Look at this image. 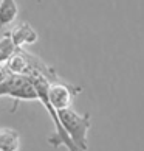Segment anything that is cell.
I'll return each instance as SVG.
<instances>
[{"label":"cell","mask_w":144,"mask_h":151,"mask_svg":"<svg viewBox=\"0 0 144 151\" xmlns=\"http://www.w3.org/2000/svg\"><path fill=\"white\" fill-rule=\"evenodd\" d=\"M19 16V6L16 0H0V30L14 24Z\"/></svg>","instance_id":"obj_5"},{"label":"cell","mask_w":144,"mask_h":151,"mask_svg":"<svg viewBox=\"0 0 144 151\" xmlns=\"http://www.w3.org/2000/svg\"><path fill=\"white\" fill-rule=\"evenodd\" d=\"M20 134L13 128H0V151H19Z\"/></svg>","instance_id":"obj_6"},{"label":"cell","mask_w":144,"mask_h":151,"mask_svg":"<svg viewBox=\"0 0 144 151\" xmlns=\"http://www.w3.org/2000/svg\"><path fill=\"white\" fill-rule=\"evenodd\" d=\"M11 75H13V72L6 67V64H0V83L6 81Z\"/></svg>","instance_id":"obj_8"},{"label":"cell","mask_w":144,"mask_h":151,"mask_svg":"<svg viewBox=\"0 0 144 151\" xmlns=\"http://www.w3.org/2000/svg\"><path fill=\"white\" fill-rule=\"evenodd\" d=\"M16 47L13 39L6 35L5 37H0V64H5L6 61L13 56V53L16 52Z\"/></svg>","instance_id":"obj_7"},{"label":"cell","mask_w":144,"mask_h":151,"mask_svg":"<svg viewBox=\"0 0 144 151\" xmlns=\"http://www.w3.org/2000/svg\"><path fill=\"white\" fill-rule=\"evenodd\" d=\"M59 120L62 123L64 129L70 136L71 142L74 143L77 151H87L88 150V140L87 134L90 129V114H79L71 108H65L57 111Z\"/></svg>","instance_id":"obj_1"},{"label":"cell","mask_w":144,"mask_h":151,"mask_svg":"<svg viewBox=\"0 0 144 151\" xmlns=\"http://www.w3.org/2000/svg\"><path fill=\"white\" fill-rule=\"evenodd\" d=\"M0 97H9L16 101H31L39 100L34 84L26 75L13 73L6 81L0 83Z\"/></svg>","instance_id":"obj_2"},{"label":"cell","mask_w":144,"mask_h":151,"mask_svg":"<svg viewBox=\"0 0 144 151\" xmlns=\"http://www.w3.org/2000/svg\"><path fill=\"white\" fill-rule=\"evenodd\" d=\"M81 91H82L81 87L70 84V83L60 80V78L54 81H50V86H48L50 103L54 106L56 111L70 108L71 103H73V97L81 93Z\"/></svg>","instance_id":"obj_3"},{"label":"cell","mask_w":144,"mask_h":151,"mask_svg":"<svg viewBox=\"0 0 144 151\" xmlns=\"http://www.w3.org/2000/svg\"><path fill=\"white\" fill-rule=\"evenodd\" d=\"M8 35L13 39L14 45L17 48L23 47V45H31V44L37 42V33L28 22H22V24L16 25Z\"/></svg>","instance_id":"obj_4"}]
</instances>
